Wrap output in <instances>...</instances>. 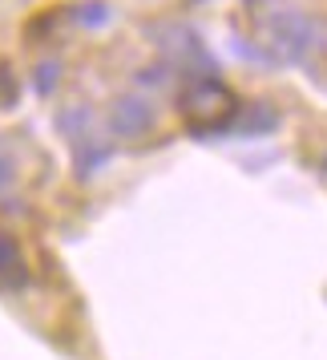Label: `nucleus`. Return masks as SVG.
<instances>
[{
    "label": "nucleus",
    "mask_w": 327,
    "mask_h": 360,
    "mask_svg": "<svg viewBox=\"0 0 327 360\" xmlns=\"http://www.w3.org/2000/svg\"><path fill=\"white\" fill-rule=\"evenodd\" d=\"M182 110H186L190 117H206L198 130H214V126H227L218 114H227V117L234 114V98L211 77V82H198V85H190V89L182 94Z\"/></svg>",
    "instance_id": "obj_1"
},
{
    "label": "nucleus",
    "mask_w": 327,
    "mask_h": 360,
    "mask_svg": "<svg viewBox=\"0 0 327 360\" xmlns=\"http://www.w3.org/2000/svg\"><path fill=\"white\" fill-rule=\"evenodd\" d=\"M149 122H154V110H149L146 101H138V98H121L114 105V114H109V126H114V134H142L149 130Z\"/></svg>",
    "instance_id": "obj_2"
},
{
    "label": "nucleus",
    "mask_w": 327,
    "mask_h": 360,
    "mask_svg": "<svg viewBox=\"0 0 327 360\" xmlns=\"http://www.w3.org/2000/svg\"><path fill=\"white\" fill-rule=\"evenodd\" d=\"M0 283H8V288L25 283V259H20L17 243L8 235H0Z\"/></svg>",
    "instance_id": "obj_3"
},
{
    "label": "nucleus",
    "mask_w": 327,
    "mask_h": 360,
    "mask_svg": "<svg viewBox=\"0 0 327 360\" xmlns=\"http://www.w3.org/2000/svg\"><path fill=\"white\" fill-rule=\"evenodd\" d=\"M81 20L85 25H105V20H109V8H105V4H85Z\"/></svg>",
    "instance_id": "obj_4"
},
{
    "label": "nucleus",
    "mask_w": 327,
    "mask_h": 360,
    "mask_svg": "<svg viewBox=\"0 0 327 360\" xmlns=\"http://www.w3.org/2000/svg\"><path fill=\"white\" fill-rule=\"evenodd\" d=\"M36 73H41V77H36V89H41V94H53V82H57V65H41Z\"/></svg>",
    "instance_id": "obj_5"
},
{
    "label": "nucleus",
    "mask_w": 327,
    "mask_h": 360,
    "mask_svg": "<svg viewBox=\"0 0 327 360\" xmlns=\"http://www.w3.org/2000/svg\"><path fill=\"white\" fill-rule=\"evenodd\" d=\"M4 179H8V170H4V162H0V182H4Z\"/></svg>",
    "instance_id": "obj_6"
}]
</instances>
